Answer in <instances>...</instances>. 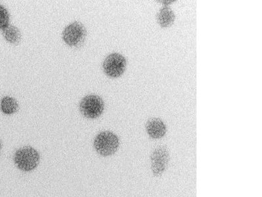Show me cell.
<instances>
[{"mask_svg": "<svg viewBox=\"0 0 262 197\" xmlns=\"http://www.w3.org/2000/svg\"><path fill=\"white\" fill-rule=\"evenodd\" d=\"M2 31L4 39L9 43L13 44V45H17L20 43L22 35L17 27L9 24L2 29Z\"/></svg>", "mask_w": 262, "mask_h": 197, "instance_id": "9", "label": "cell"}, {"mask_svg": "<svg viewBox=\"0 0 262 197\" xmlns=\"http://www.w3.org/2000/svg\"><path fill=\"white\" fill-rule=\"evenodd\" d=\"M86 36V30L84 25L78 21H75L65 27L62 37L67 45L78 48L83 44Z\"/></svg>", "mask_w": 262, "mask_h": 197, "instance_id": "4", "label": "cell"}, {"mask_svg": "<svg viewBox=\"0 0 262 197\" xmlns=\"http://www.w3.org/2000/svg\"><path fill=\"white\" fill-rule=\"evenodd\" d=\"M127 60L123 55L118 53L110 54L105 58L102 64L104 73L111 78H116L125 72Z\"/></svg>", "mask_w": 262, "mask_h": 197, "instance_id": "5", "label": "cell"}, {"mask_svg": "<svg viewBox=\"0 0 262 197\" xmlns=\"http://www.w3.org/2000/svg\"><path fill=\"white\" fill-rule=\"evenodd\" d=\"M0 109L5 114H13L18 111V104L15 98L10 96H6L1 100Z\"/></svg>", "mask_w": 262, "mask_h": 197, "instance_id": "10", "label": "cell"}, {"mask_svg": "<svg viewBox=\"0 0 262 197\" xmlns=\"http://www.w3.org/2000/svg\"><path fill=\"white\" fill-rule=\"evenodd\" d=\"M170 161V153L165 146L156 148L150 156V166L153 174L156 177L160 176L167 169Z\"/></svg>", "mask_w": 262, "mask_h": 197, "instance_id": "6", "label": "cell"}, {"mask_svg": "<svg viewBox=\"0 0 262 197\" xmlns=\"http://www.w3.org/2000/svg\"><path fill=\"white\" fill-rule=\"evenodd\" d=\"M104 100L94 94L85 96L79 103V111L88 119L99 118L104 111Z\"/></svg>", "mask_w": 262, "mask_h": 197, "instance_id": "3", "label": "cell"}, {"mask_svg": "<svg viewBox=\"0 0 262 197\" xmlns=\"http://www.w3.org/2000/svg\"><path fill=\"white\" fill-rule=\"evenodd\" d=\"M10 15L8 9L0 5V29L2 30L9 25Z\"/></svg>", "mask_w": 262, "mask_h": 197, "instance_id": "11", "label": "cell"}, {"mask_svg": "<svg viewBox=\"0 0 262 197\" xmlns=\"http://www.w3.org/2000/svg\"><path fill=\"white\" fill-rule=\"evenodd\" d=\"M175 20V14L171 9L165 6L160 9L157 14V21L161 27L165 28L170 27Z\"/></svg>", "mask_w": 262, "mask_h": 197, "instance_id": "8", "label": "cell"}, {"mask_svg": "<svg viewBox=\"0 0 262 197\" xmlns=\"http://www.w3.org/2000/svg\"><path fill=\"white\" fill-rule=\"evenodd\" d=\"M2 149V142L1 140H0V151H1Z\"/></svg>", "mask_w": 262, "mask_h": 197, "instance_id": "12", "label": "cell"}, {"mask_svg": "<svg viewBox=\"0 0 262 197\" xmlns=\"http://www.w3.org/2000/svg\"><path fill=\"white\" fill-rule=\"evenodd\" d=\"M146 130L148 135L154 139H160L167 132L165 123L158 118L149 119L146 124Z\"/></svg>", "mask_w": 262, "mask_h": 197, "instance_id": "7", "label": "cell"}, {"mask_svg": "<svg viewBox=\"0 0 262 197\" xmlns=\"http://www.w3.org/2000/svg\"><path fill=\"white\" fill-rule=\"evenodd\" d=\"M119 140L112 131H102L96 136L94 147L96 151L103 156L112 155L118 151Z\"/></svg>", "mask_w": 262, "mask_h": 197, "instance_id": "2", "label": "cell"}, {"mask_svg": "<svg viewBox=\"0 0 262 197\" xmlns=\"http://www.w3.org/2000/svg\"><path fill=\"white\" fill-rule=\"evenodd\" d=\"M39 152L32 147L27 146L20 148L14 155V162L20 170L30 172L34 170L39 163Z\"/></svg>", "mask_w": 262, "mask_h": 197, "instance_id": "1", "label": "cell"}]
</instances>
